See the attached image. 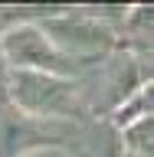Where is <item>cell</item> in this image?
<instances>
[{
	"instance_id": "6da1fadb",
	"label": "cell",
	"mask_w": 154,
	"mask_h": 157,
	"mask_svg": "<svg viewBox=\"0 0 154 157\" xmlns=\"http://www.w3.org/2000/svg\"><path fill=\"white\" fill-rule=\"evenodd\" d=\"M7 85L13 92V101L33 118L43 115L49 121H59V118L72 115L79 108L76 85L66 82V78H59V75H49V72L17 69L13 75H7Z\"/></svg>"
},
{
	"instance_id": "7a4b0ae2",
	"label": "cell",
	"mask_w": 154,
	"mask_h": 157,
	"mask_svg": "<svg viewBox=\"0 0 154 157\" xmlns=\"http://www.w3.org/2000/svg\"><path fill=\"white\" fill-rule=\"evenodd\" d=\"M39 33H49V43L66 59H85L102 56L112 46V29L95 23L92 17H53L43 23Z\"/></svg>"
},
{
	"instance_id": "3957f363",
	"label": "cell",
	"mask_w": 154,
	"mask_h": 157,
	"mask_svg": "<svg viewBox=\"0 0 154 157\" xmlns=\"http://www.w3.org/2000/svg\"><path fill=\"white\" fill-rule=\"evenodd\" d=\"M69 131L59 121H43L26 111H0V157H20L26 151L62 144Z\"/></svg>"
},
{
	"instance_id": "277c9868",
	"label": "cell",
	"mask_w": 154,
	"mask_h": 157,
	"mask_svg": "<svg viewBox=\"0 0 154 157\" xmlns=\"http://www.w3.org/2000/svg\"><path fill=\"white\" fill-rule=\"evenodd\" d=\"M3 46V59H10L13 66L20 69H36V72H49V75H62V72H72V59H66L62 52H56V46L49 43L36 26H20L10 29L7 36L0 39Z\"/></svg>"
},
{
	"instance_id": "5b68a950",
	"label": "cell",
	"mask_w": 154,
	"mask_h": 157,
	"mask_svg": "<svg viewBox=\"0 0 154 157\" xmlns=\"http://www.w3.org/2000/svg\"><path fill=\"white\" fill-rule=\"evenodd\" d=\"M7 88V62H3V46H0V92Z\"/></svg>"
}]
</instances>
